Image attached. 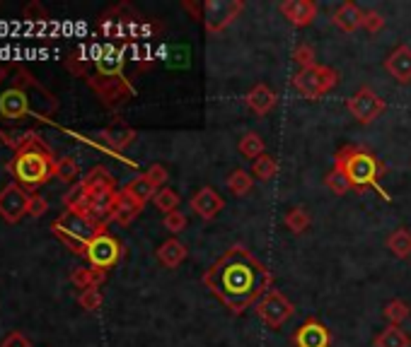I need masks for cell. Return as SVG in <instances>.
I'll return each instance as SVG.
<instances>
[{
  "instance_id": "cell-28",
  "label": "cell",
  "mask_w": 411,
  "mask_h": 347,
  "mask_svg": "<svg viewBox=\"0 0 411 347\" xmlns=\"http://www.w3.org/2000/svg\"><path fill=\"white\" fill-rule=\"evenodd\" d=\"M387 249H390L392 256H397V258H409L411 256V232L406 230V227L394 230L390 236H387Z\"/></svg>"
},
{
  "instance_id": "cell-34",
  "label": "cell",
  "mask_w": 411,
  "mask_h": 347,
  "mask_svg": "<svg viewBox=\"0 0 411 347\" xmlns=\"http://www.w3.org/2000/svg\"><path fill=\"white\" fill-rule=\"evenodd\" d=\"M153 203H155V208H158L160 212H165V215H169V212L179 210V203H182V198H179V193L174 191V188L165 186V188H160V191L155 193Z\"/></svg>"
},
{
  "instance_id": "cell-35",
  "label": "cell",
  "mask_w": 411,
  "mask_h": 347,
  "mask_svg": "<svg viewBox=\"0 0 411 347\" xmlns=\"http://www.w3.org/2000/svg\"><path fill=\"white\" fill-rule=\"evenodd\" d=\"M324 186H327L329 191L334 193V196H346V193L353 188V183H351V179H348L341 169H337V166H334V169L329 171L327 177H324Z\"/></svg>"
},
{
  "instance_id": "cell-41",
  "label": "cell",
  "mask_w": 411,
  "mask_h": 347,
  "mask_svg": "<svg viewBox=\"0 0 411 347\" xmlns=\"http://www.w3.org/2000/svg\"><path fill=\"white\" fill-rule=\"evenodd\" d=\"M187 225H189V220H187V215H184V212L174 210V212H169V215H165V230L172 232V234L184 232V230H187Z\"/></svg>"
},
{
  "instance_id": "cell-25",
  "label": "cell",
  "mask_w": 411,
  "mask_h": 347,
  "mask_svg": "<svg viewBox=\"0 0 411 347\" xmlns=\"http://www.w3.org/2000/svg\"><path fill=\"white\" fill-rule=\"evenodd\" d=\"M94 65H97L99 75H121L124 58H121L119 51L109 44V46H105V49H102V54H99V58L94 60Z\"/></svg>"
},
{
  "instance_id": "cell-2",
  "label": "cell",
  "mask_w": 411,
  "mask_h": 347,
  "mask_svg": "<svg viewBox=\"0 0 411 347\" xmlns=\"http://www.w3.org/2000/svg\"><path fill=\"white\" fill-rule=\"evenodd\" d=\"M54 166H56L54 152L41 142V137H36L30 147L17 152V157L8 164V169L15 174L22 186L34 191V188L44 186L46 181H51Z\"/></svg>"
},
{
  "instance_id": "cell-12",
  "label": "cell",
  "mask_w": 411,
  "mask_h": 347,
  "mask_svg": "<svg viewBox=\"0 0 411 347\" xmlns=\"http://www.w3.org/2000/svg\"><path fill=\"white\" fill-rule=\"evenodd\" d=\"M346 109L358 123H372L382 111H385V102L372 92L370 87H361L351 99L346 102Z\"/></svg>"
},
{
  "instance_id": "cell-43",
  "label": "cell",
  "mask_w": 411,
  "mask_h": 347,
  "mask_svg": "<svg viewBox=\"0 0 411 347\" xmlns=\"http://www.w3.org/2000/svg\"><path fill=\"white\" fill-rule=\"evenodd\" d=\"M363 27H366L370 34H375V32H380L382 27H385V17H382L380 12H375V10L363 12Z\"/></svg>"
},
{
  "instance_id": "cell-18",
  "label": "cell",
  "mask_w": 411,
  "mask_h": 347,
  "mask_svg": "<svg viewBox=\"0 0 411 347\" xmlns=\"http://www.w3.org/2000/svg\"><path fill=\"white\" fill-rule=\"evenodd\" d=\"M385 70L397 82H411V49L409 46H397L385 60Z\"/></svg>"
},
{
  "instance_id": "cell-3",
  "label": "cell",
  "mask_w": 411,
  "mask_h": 347,
  "mask_svg": "<svg viewBox=\"0 0 411 347\" xmlns=\"http://www.w3.org/2000/svg\"><path fill=\"white\" fill-rule=\"evenodd\" d=\"M334 166H337V169H341L344 174L351 179L353 188L372 186V188H377V191H380V186H377V179L382 177L385 166L375 159V155H372V152L363 150V147H356V145H346V147H341V150L337 152V157H334Z\"/></svg>"
},
{
  "instance_id": "cell-37",
  "label": "cell",
  "mask_w": 411,
  "mask_h": 347,
  "mask_svg": "<svg viewBox=\"0 0 411 347\" xmlns=\"http://www.w3.org/2000/svg\"><path fill=\"white\" fill-rule=\"evenodd\" d=\"M124 188H129L131 193H134L136 198H138L140 203H148V201H153L155 198V193H158V188L153 186V181H150L145 174H140V177H136L131 183H126Z\"/></svg>"
},
{
  "instance_id": "cell-46",
  "label": "cell",
  "mask_w": 411,
  "mask_h": 347,
  "mask_svg": "<svg viewBox=\"0 0 411 347\" xmlns=\"http://www.w3.org/2000/svg\"><path fill=\"white\" fill-rule=\"evenodd\" d=\"M0 347H32V342L27 340L22 333H10V335L3 340V345Z\"/></svg>"
},
{
  "instance_id": "cell-1",
  "label": "cell",
  "mask_w": 411,
  "mask_h": 347,
  "mask_svg": "<svg viewBox=\"0 0 411 347\" xmlns=\"http://www.w3.org/2000/svg\"><path fill=\"white\" fill-rule=\"evenodd\" d=\"M203 284L233 313H244L271 289L273 275L242 244H235L206 270Z\"/></svg>"
},
{
  "instance_id": "cell-42",
  "label": "cell",
  "mask_w": 411,
  "mask_h": 347,
  "mask_svg": "<svg viewBox=\"0 0 411 347\" xmlns=\"http://www.w3.org/2000/svg\"><path fill=\"white\" fill-rule=\"evenodd\" d=\"M145 177H148L150 181H153V186L160 191V188H165V183H167L169 174H167V169H165L162 164H153L148 171H145Z\"/></svg>"
},
{
  "instance_id": "cell-16",
  "label": "cell",
  "mask_w": 411,
  "mask_h": 347,
  "mask_svg": "<svg viewBox=\"0 0 411 347\" xmlns=\"http://www.w3.org/2000/svg\"><path fill=\"white\" fill-rule=\"evenodd\" d=\"M143 205H145V203H140L138 198L129 191V188H121V191L116 193V198H114V208H112V222H116V225H121V227L131 225V222H134L136 217L143 212Z\"/></svg>"
},
{
  "instance_id": "cell-7",
  "label": "cell",
  "mask_w": 411,
  "mask_h": 347,
  "mask_svg": "<svg viewBox=\"0 0 411 347\" xmlns=\"http://www.w3.org/2000/svg\"><path fill=\"white\" fill-rule=\"evenodd\" d=\"M12 82H17L27 92V97H30V107H32V116H36V118H51L54 116L56 109H59V99H56L49 89L41 87V85L36 82L27 70H17V78L12 80Z\"/></svg>"
},
{
  "instance_id": "cell-13",
  "label": "cell",
  "mask_w": 411,
  "mask_h": 347,
  "mask_svg": "<svg viewBox=\"0 0 411 347\" xmlns=\"http://www.w3.org/2000/svg\"><path fill=\"white\" fill-rule=\"evenodd\" d=\"M30 193L25 191L22 186L17 183H10L0 191V217L10 225L20 222L22 217L27 215V208H30Z\"/></svg>"
},
{
  "instance_id": "cell-22",
  "label": "cell",
  "mask_w": 411,
  "mask_h": 347,
  "mask_svg": "<svg viewBox=\"0 0 411 347\" xmlns=\"http://www.w3.org/2000/svg\"><path fill=\"white\" fill-rule=\"evenodd\" d=\"M187 246L182 244V241L177 239V236H172V239H167L165 244H160L158 249V260L165 265L167 270H174L177 265L184 263V258H187Z\"/></svg>"
},
{
  "instance_id": "cell-11",
  "label": "cell",
  "mask_w": 411,
  "mask_h": 347,
  "mask_svg": "<svg viewBox=\"0 0 411 347\" xmlns=\"http://www.w3.org/2000/svg\"><path fill=\"white\" fill-rule=\"evenodd\" d=\"M27 116H32V107L25 89L17 82L0 89V121L12 123V121H22Z\"/></svg>"
},
{
  "instance_id": "cell-33",
  "label": "cell",
  "mask_w": 411,
  "mask_h": 347,
  "mask_svg": "<svg viewBox=\"0 0 411 347\" xmlns=\"http://www.w3.org/2000/svg\"><path fill=\"white\" fill-rule=\"evenodd\" d=\"M252 174L259 179V181H268L278 174V161L276 157L271 155H262L252 161Z\"/></svg>"
},
{
  "instance_id": "cell-15",
  "label": "cell",
  "mask_w": 411,
  "mask_h": 347,
  "mask_svg": "<svg viewBox=\"0 0 411 347\" xmlns=\"http://www.w3.org/2000/svg\"><path fill=\"white\" fill-rule=\"evenodd\" d=\"M293 345L295 347H329L332 345V333L319 321H307L293 333Z\"/></svg>"
},
{
  "instance_id": "cell-5",
  "label": "cell",
  "mask_w": 411,
  "mask_h": 347,
  "mask_svg": "<svg viewBox=\"0 0 411 347\" xmlns=\"http://www.w3.org/2000/svg\"><path fill=\"white\" fill-rule=\"evenodd\" d=\"M339 85V73L329 65H315V68L297 70L293 75V87L305 99H322Z\"/></svg>"
},
{
  "instance_id": "cell-29",
  "label": "cell",
  "mask_w": 411,
  "mask_h": 347,
  "mask_svg": "<svg viewBox=\"0 0 411 347\" xmlns=\"http://www.w3.org/2000/svg\"><path fill=\"white\" fill-rule=\"evenodd\" d=\"M372 345H375V347H409L411 337L406 335L399 326H387L382 333H377Z\"/></svg>"
},
{
  "instance_id": "cell-6",
  "label": "cell",
  "mask_w": 411,
  "mask_h": 347,
  "mask_svg": "<svg viewBox=\"0 0 411 347\" xmlns=\"http://www.w3.org/2000/svg\"><path fill=\"white\" fill-rule=\"evenodd\" d=\"M87 85L94 89L102 104L109 109H119L134 97V87L124 75H92L87 78Z\"/></svg>"
},
{
  "instance_id": "cell-4",
  "label": "cell",
  "mask_w": 411,
  "mask_h": 347,
  "mask_svg": "<svg viewBox=\"0 0 411 347\" xmlns=\"http://www.w3.org/2000/svg\"><path fill=\"white\" fill-rule=\"evenodd\" d=\"M51 232H54L73 254L85 256L87 254L89 241L97 234H102V232H107V227L97 225L94 220H89V217L85 215H78V212H63V215L54 222Z\"/></svg>"
},
{
  "instance_id": "cell-9",
  "label": "cell",
  "mask_w": 411,
  "mask_h": 347,
  "mask_svg": "<svg viewBox=\"0 0 411 347\" xmlns=\"http://www.w3.org/2000/svg\"><path fill=\"white\" fill-rule=\"evenodd\" d=\"M244 10L242 0H209L203 3V22L211 34L223 32L228 25L238 20V15Z\"/></svg>"
},
{
  "instance_id": "cell-39",
  "label": "cell",
  "mask_w": 411,
  "mask_h": 347,
  "mask_svg": "<svg viewBox=\"0 0 411 347\" xmlns=\"http://www.w3.org/2000/svg\"><path fill=\"white\" fill-rule=\"evenodd\" d=\"M315 58H317V54H315V49L310 44H297L295 49H293V60L295 63H300V70L305 68H315Z\"/></svg>"
},
{
  "instance_id": "cell-30",
  "label": "cell",
  "mask_w": 411,
  "mask_h": 347,
  "mask_svg": "<svg viewBox=\"0 0 411 347\" xmlns=\"http://www.w3.org/2000/svg\"><path fill=\"white\" fill-rule=\"evenodd\" d=\"M34 131H0V140L6 142L8 147H12L15 152H22L25 147H30L36 140Z\"/></svg>"
},
{
  "instance_id": "cell-31",
  "label": "cell",
  "mask_w": 411,
  "mask_h": 347,
  "mask_svg": "<svg viewBox=\"0 0 411 347\" xmlns=\"http://www.w3.org/2000/svg\"><path fill=\"white\" fill-rule=\"evenodd\" d=\"M252 183H254V179H252V174H249V171H244V169L230 171L228 191L233 193V196H247V193L252 191Z\"/></svg>"
},
{
  "instance_id": "cell-36",
  "label": "cell",
  "mask_w": 411,
  "mask_h": 347,
  "mask_svg": "<svg viewBox=\"0 0 411 347\" xmlns=\"http://www.w3.org/2000/svg\"><path fill=\"white\" fill-rule=\"evenodd\" d=\"M283 225H286L293 234H302V232L310 227V215H307L305 208L295 205V208H291V210L286 212V217H283Z\"/></svg>"
},
{
  "instance_id": "cell-20",
  "label": "cell",
  "mask_w": 411,
  "mask_h": 347,
  "mask_svg": "<svg viewBox=\"0 0 411 347\" xmlns=\"http://www.w3.org/2000/svg\"><path fill=\"white\" fill-rule=\"evenodd\" d=\"M85 188H87L92 196H102V193H116V181L114 177L109 174V169L105 166H94L85 174L83 179Z\"/></svg>"
},
{
  "instance_id": "cell-17",
  "label": "cell",
  "mask_w": 411,
  "mask_h": 347,
  "mask_svg": "<svg viewBox=\"0 0 411 347\" xmlns=\"http://www.w3.org/2000/svg\"><path fill=\"white\" fill-rule=\"evenodd\" d=\"M281 15L293 27H307L317 20V5H315L313 0H283Z\"/></svg>"
},
{
  "instance_id": "cell-48",
  "label": "cell",
  "mask_w": 411,
  "mask_h": 347,
  "mask_svg": "<svg viewBox=\"0 0 411 347\" xmlns=\"http://www.w3.org/2000/svg\"><path fill=\"white\" fill-rule=\"evenodd\" d=\"M6 80H8V70L3 68V65H0V85L6 82Z\"/></svg>"
},
{
  "instance_id": "cell-27",
  "label": "cell",
  "mask_w": 411,
  "mask_h": 347,
  "mask_svg": "<svg viewBox=\"0 0 411 347\" xmlns=\"http://www.w3.org/2000/svg\"><path fill=\"white\" fill-rule=\"evenodd\" d=\"M73 284L80 289H89V287H99V284L107 280V270H99V268H75L73 270Z\"/></svg>"
},
{
  "instance_id": "cell-19",
  "label": "cell",
  "mask_w": 411,
  "mask_h": 347,
  "mask_svg": "<svg viewBox=\"0 0 411 347\" xmlns=\"http://www.w3.org/2000/svg\"><path fill=\"white\" fill-rule=\"evenodd\" d=\"M278 97L276 92H273L268 85H257V87H252L247 92V97H244V104H247L249 111H254L257 116H266L268 111H271L273 107H276Z\"/></svg>"
},
{
  "instance_id": "cell-10",
  "label": "cell",
  "mask_w": 411,
  "mask_h": 347,
  "mask_svg": "<svg viewBox=\"0 0 411 347\" xmlns=\"http://www.w3.org/2000/svg\"><path fill=\"white\" fill-rule=\"evenodd\" d=\"M85 258L89 260V265H92V268L109 270V268H114V265L119 263L121 244L109 234V232H102V234H97L92 241H89Z\"/></svg>"
},
{
  "instance_id": "cell-45",
  "label": "cell",
  "mask_w": 411,
  "mask_h": 347,
  "mask_svg": "<svg viewBox=\"0 0 411 347\" xmlns=\"http://www.w3.org/2000/svg\"><path fill=\"white\" fill-rule=\"evenodd\" d=\"M25 20H30V22H46V20H49V15H46V10L39 5V3H30V5L25 8Z\"/></svg>"
},
{
  "instance_id": "cell-38",
  "label": "cell",
  "mask_w": 411,
  "mask_h": 347,
  "mask_svg": "<svg viewBox=\"0 0 411 347\" xmlns=\"http://www.w3.org/2000/svg\"><path fill=\"white\" fill-rule=\"evenodd\" d=\"M54 174L61 179L63 183H78L80 179V169L78 164H75V159H70V157H61V159H56V166H54Z\"/></svg>"
},
{
  "instance_id": "cell-8",
  "label": "cell",
  "mask_w": 411,
  "mask_h": 347,
  "mask_svg": "<svg viewBox=\"0 0 411 347\" xmlns=\"http://www.w3.org/2000/svg\"><path fill=\"white\" fill-rule=\"evenodd\" d=\"M254 311H257V316L262 318L264 326L281 328L283 323L293 316L295 306H293V302H288V297L283 292H278V289H268V292L264 294L257 304H254Z\"/></svg>"
},
{
  "instance_id": "cell-26",
  "label": "cell",
  "mask_w": 411,
  "mask_h": 347,
  "mask_svg": "<svg viewBox=\"0 0 411 347\" xmlns=\"http://www.w3.org/2000/svg\"><path fill=\"white\" fill-rule=\"evenodd\" d=\"M238 150H240V155H242L244 159H252V161L257 159V157L266 155V145H264V137L259 135V133H254V131L244 133V135L240 137Z\"/></svg>"
},
{
  "instance_id": "cell-24",
  "label": "cell",
  "mask_w": 411,
  "mask_h": 347,
  "mask_svg": "<svg viewBox=\"0 0 411 347\" xmlns=\"http://www.w3.org/2000/svg\"><path fill=\"white\" fill-rule=\"evenodd\" d=\"M134 137H136L134 128L114 126V128H105V131H99V142L107 145L109 150H124L126 145L134 142Z\"/></svg>"
},
{
  "instance_id": "cell-32",
  "label": "cell",
  "mask_w": 411,
  "mask_h": 347,
  "mask_svg": "<svg viewBox=\"0 0 411 347\" xmlns=\"http://www.w3.org/2000/svg\"><path fill=\"white\" fill-rule=\"evenodd\" d=\"M382 313H385V318H387L390 326H401V323L411 316V309H409V304L401 302V299H392V302L385 304Z\"/></svg>"
},
{
  "instance_id": "cell-44",
  "label": "cell",
  "mask_w": 411,
  "mask_h": 347,
  "mask_svg": "<svg viewBox=\"0 0 411 347\" xmlns=\"http://www.w3.org/2000/svg\"><path fill=\"white\" fill-rule=\"evenodd\" d=\"M46 210H49V203H46L44 196H32V198H30V208H27V215L41 217Z\"/></svg>"
},
{
  "instance_id": "cell-47",
  "label": "cell",
  "mask_w": 411,
  "mask_h": 347,
  "mask_svg": "<svg viewBox=\"0 0 411 347\" xmlns=\"http://www.w3.org/2000/svg\"><path fill=\"white\" fill-rule=\"evenodd\" d=\"M65 65H68V68L73 70L75 75H85V73H87V60L78 58V54L68 56V58H65Z\"/></svg>"
},
{
  "instance_id": "cell-21",
  "label": "cell",
  "mask_w": 411,
  "mask_h": 347,
  "mask_svg": "<svg viewBox=\"0 0 411 347\" xmlns=\"http://www.w3.org/2000/svg\"><path fill=\"white\" fill-rule=\"evenodd\" d=\"M363 12L361 8L356 5V3H341V5L337 8V12H334V25L339 27L341 32H346V34H351V32L361 30L363 27Z\"/></svg>"
},
{
  "instance_id": "cell-40",
  "label": "cell",
  "mask_w": 411,
  "mask_h": 347,
  "mask_svg": "<svg viewBox=\"0 0 411 347\" xmlns=\"http://www.w3.org/2000/svg\"><path fill=\"white\" fill-rule=\"evenodd\" d=\"M102 302H105V297H102L99 287L83 289V292H80V297H78V304L85 309V311H97V309L102 306Z\"/></svg>"
},
{
  "instance_id": "cell-23",
  "label": "cell",
  "mask_w": 411,
  "mask_h": 347,
  "mask_svg": "<svg viewBox=\"0 0 411 347\" xmlns=\"http://www.w3.org/2000/svg\"><path fill=\"white\" fill-rule=\"evenodd\" d=\"M89 203H92V196H89V191L85 188L83 181H78L63 196V205L68 208V212H78V215H85V217H87L89 212Z\"/></svg>"
},
{
  "instance_id": "cell-14",
  "label": "cell",
  "mask_w": 411,
  "mask_h": 347,
  "mask_svg": "<svg viewBox=\"0 0 411 347\" xmlns=\"http://www.w3.org/2000/svg\"><path fill=\"white\" fill-rule=\"evenodd\" d=\"M189 208H191L201 220H213L215 215H220V212L225 210V201L220 198V193L215 191V188L203 186L191 196Z\"/></svg>"
}]
</instances>
